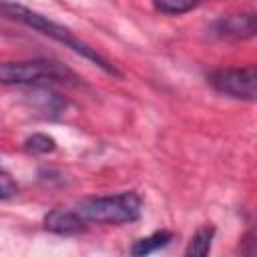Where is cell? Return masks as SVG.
<instances>
[{
    "label": "cell",
    "mask_w": 257,
    "mask_h": 257,
    "mask_svg": "<svg viewBox=\"0 0 257 257\" xmlns=\"http://www.w3.org/2000/svg\"><path fill=\"white\" fill-rule=\"evenodd\" d=\"M0 12L4 16H8V18H12V20H16V22H20V24H24V26H28V28H32V30H36V32H40V34H44V36H48V38H52V40H56L60 44H64L72 52H76V54L84 56L86 60L94 62L96 66H100L104 72L120 76V72L114 68V64H110L104 56H100L96 52V48L88 46L86 42L76 38L68 28H64L62 24L50 20L48 16H42V14L30 10L26 6H20V4L8 2V0H0Z\"/></svg>",
    "instance_id": "cell-1"
},
{
    "label": "cell",
    "mask_w": 257,
    "mask_h": 257,
    "mask_svg": "<svg viewBox=\"0 0 257 257\" xmlns=\"http://www.w3.org/2000/svg\"><path fill=\"white\" fill-rule=\"evenodd\" d=\"M78 76L56 60L34 58V60H16L0 62V84H78Z\"/></svg>",
    "instance_id": "cell-2"
},
{
    "label": "cell",
    "mask_w": 257,
    "mask_h": 257,
    "mask_svg": "<svg viewBox=\"0 0 257 257\" xmlns=\"http://www.w3.org/2000/svg\"><path fill=\"white\" fill-rule=\"evenodd\" d=\"M74 211L84 219V223L120 225V223H133L141 217L143 201L137 193L126 191L118 195L82 199L74 207Z\"/></svg>",
    "instance_id": "cell-3"
},
{
    "label": "cell",
    "mask_w": 257,
    "mask_h": 257,
    "mask_svg": "<svg viewBox=\"0 0 257 257\" xmlns=\"http://www.w3.org/2000/svg\"><path fill=\"white\" fill-rule=\"evenodd\" d=\"M209 84L225 96L251 102L257 94V70L253 64L217 68L209 74Z\"/></svg>",
    "instance_id": "cell-4"
},
{
    "label": "cell",
    "mask_w": 257,
    "mask_h": 257,
    "mask_svg": "<svg viewBox=\"0 0 257 257\" xmlns=\"http://www.w3.org/2000/svg\"><path fill=\"white\" fill-rule=\"evenodd\" d=\"M257 32V20L253 12H241V14H229L219 18L211 26V34L225 40H245L253 38Z\"/></svg>",
    "instance_id": "cell-5"
},
{
    "label": "cell",
    "mask_w": 257,
    "mask_h": 257,
    "mask_svg": "<svg viewBox=\"0 0 257 257\" xmlns=\"http://www.w3.org/2000/svg\"><path fill=\"white\" fill-rule=\"evenodd\" d=\"M44 229L56 235H76L84 231V219L74 209H52L44 217Z\"/></svg>",
    "instance_id": "cell-6"
},
{
    "label": "cell",
    "mask_w": 257,
    "mask_h": 257,
    "mask_svg": "<svg viewBox=\"0 0 257 257\" xmlns=\"http://www.w3.org/2000/svg\"><path fill=\"white\" fill-rule=\"evenodd\" d=\"M175 239V235L171 231H155L151 233L149 237H143L139 241H135V245L131 247V253L137 255V257H143V255H149V253H155L163 247H167L171 241Z\"/></svg>",
    "instance_id": "cell-7"
},
{
    "label": "cell",
    "mask_w": 257,
    "mask_h": 257,
    "mask_svg": "<svg viewBox=\"0 0 257 257\" xmlns=\"http://www.w3.org/2000/svg\"><path fill=\"white\" fill-rule=\"evenodd\" d=\"M215 237V227L213 225H203L195 231V235L191 237L185 253L187 255H195V257H203L211 251V243Z\"/></svg>",
    "instance_id": "cell-8"
},
{
    "label": "cell",
    "mask_w": 257,
    "mask_h": 257,
    "mask_svg": "<svg viewBox=\"0 0 257 257\" xmlns=\"http://www.w3.org/2000/svg\"><path fill=\"white\" fill-rule=\"evenodd\" d=\"M24 149L32 155H48L56 149V141L50 137V135H44V133H34L32 137H28L24 141Z\"/></svg>",
    "instance_id": "cell-9"
},
{
    "label": "cell",
    "mask_w": 257,
    "mask_h": 257,
    "mask_svg": "<svg viewBox=\"0 0 257 257\" xmlns=\"http://www.w3.org/2000/svg\"><path fill=\"white\" fill-rule=\"evenodd\" d=\"M155 8L163 14H169V16H179V14H185V12H191L199 0H153Z\"/></svg>",
    "instance_id": "cell-10"
},
{
    "label": "cell",
    "mask_w": 257,
    "mask_h": 257,
    "mask_svg": "<svg viewBox=\"0 0 257 257\" xmlns=\"http://www.w3.org/2000/svg\"><path fill=\"white\" fill-rule=\"evenodd\" d=\"M18 193V185L16 181L8 175L0 171V199H12Z\"/></svg>",
    "instance_id": "cell-11"
}]
</instances>
